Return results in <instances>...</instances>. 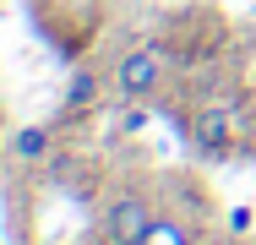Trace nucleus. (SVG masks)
Instances as JSON below:
<instances>
[{"label":"nucleus","instance_id":"nucleus-1","mask_svg":"<svg viewBox=\"0 0 256 245\" xmlns=\"http://www.w3.org/2000/svg\"><path fill=\"white\" fill-rule=\"evenodd\" d=\"M109 82L114 93L131 98V104H153L164 88H169V54L158 44H126L109 66Z\"/></svg>","mask_w":256,"mask_h":245},{"label":"nucleus","instance_id":"nucleus-5","mask_svg":"<svg viewBox=\"0 0 256 245\" xmlns=\"http://www.w3.org/2000/svg\"><path fill=\"white\" fill-rule=\"evenodd\" d=\"M11 152H16V164H44V158L54 152V126L50 120L16 126V131H11Z\"/></svg>","mask_w":256,"mask_h":245},{"label":"nucleus","instance_id":"nucleus-2","mask_svg":"<svg viewBox=\"0 0 256 245\" xmlns=\"http://www.w3.org/2000/svg\"><path fill=\"white\" fill-rule=\"evenodd\" d=\"M153 229H158L153 191H142V186H120V191L104 202V218H98L104 245H142Z\"/></svg>","mask_w":256,"mask_h":245},{"label":"nucleus","instance_id":"nucleus-4","mask_svg":"<svg viewBox=\"0 0 256 245\" xmlns=\"http://www.w3.org/2000/svg\"><path fill=\"white\" fill-rule=\"evenodd\" d=\"M98 104H104V71L98 66H76L66 76V88H60V126H76V120L98 114Z\"/></svg>","mask_w":256,"mask_h":245},{"label":"nucleus","instance_id":"nucleus-3","mask_svg":"<svg viewBox=\"0 0 256 245\" xmlns=\"http://www.w3.org/2000/svg\"><path fill=\"white\" fill-rule=\"evenodd\" d=\"M191 147H202L207 158H229L240 147V126L229 104H196L191 109Z\"/></svg>","mask_w":256,"mask_h":245}]
</instances>
